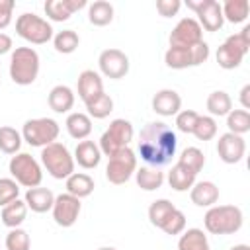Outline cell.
Returning <instances> with one entry per match:
<instances>
[{"label": "cell", "instance_id": "f907efd6", "mask_svg": "<svg viewBox=\"0 0 250 250\" xmlns=\"http://www.w3.org/2000/svg\"><path fill=\"white\" fill-rule=\"evenodd\" d=\"M98 250H117V248H113V246H102V248H98Z\"/></svg>", "mask_w": 250, "mask_h": 250}, {"label": "cell", "instance_id": "816d5d0a", "mask_svg": "<svg viewBox=\"0 0 250 250\" xmlns=\"http://www.w3.org/2000/svg\"><path fill=\"white\" fill-rule=\"evenodd\" d=\"M0 250H2V248H0Z\"/></svg>", "mask_w": 250, "mask_h": 250}, {"label": "cell", "instance_id": "4fadbf2b", "mask_svg": "<svg viewBox=\"0 0 250 250\" xmlns=\"http://www.w3.org/2000/svg\"><path fill=\"white\" fill-rule=\"evenodd\" d=\"M98 66L105 78L119 80V78H125V74L129 72V57L121 49L111 47V49H105L100 53Z\"/></svg>", "mask_w": 250, "mask_h": 250}, {"label": "cell", "instance_id": "f35d334b", "mask_svg": "<svg viewBox=\"0 0 250 250\" xmlns=\"http://www.w3.org/2000/svg\"><path fill=\"white\" fill-rule=\"evenodd\" d=\"M6 250H29L31 248V238L27 234V230L23 229H10V232L6 234V242H4Z\"/></svg>", "mask_w": 250, "mask_h": 250}, {"label": "cell", "instance_id": "8d00e7d4", "mask_svg": "<svg viewBox=\"0 0 250 250\" xmlns=\"http://www.w3.org/2000/svg\"><path fill=\"white\" fill-rule=\"evenodd\" d=\"M227 127H229V133H234V135H244L250 131V111L246 109H230L229 115H227Z\"/></svg>", "mask_w": 250, "mask_h": 250}, {"label": "cell", "instance_id": "2e32d148", "mask_svg": "<svg viewBox=\"0 0 250 250\" xmlns=\"http://www.w3.org/2000/svg\"><path fill=\"white\" fill-rule=\"evenodd\" d=\"M86 6H88L86 0H47L43 4V10L51 21H66L74 12Z\"/></svg>", "mask_w": 250, "mask_h": 250}, {"label": "cell", "instance_id": "7402d4cb", "mask_svg": "<svg viewBox=\"0 0 250 250\" xmlns=\"http://www.w3.org/2000/svg\"><path fill=\"white\" fill-rule=\"evenodd\" d=\"M47 104L55 113H68L74 105V92L68 86L59 84V86L51 88V92L47 96Z\"/></svg>", "mask_w": 250, "mask_h": 250}, {"label": "cell", "instance_id": "484cf974", "mask_svg": "<svg viewBox=\"0 0 250 250\" xmlns=\"http://www.w3.org/2000/svg\"><path fill=\"white\" fill-rule=\"evenodd\" d=\"M135 180L141 189L154 191L164 184V172L154 166H141L139 170H135Z\"/></svg>", "mask_w": 250, "mask_h": 250}, {"label": "cell", "instance_id": "44dd1931", "mask_svg": "<svg viewBox=\"0 0 250 250\" xmlns=\"http://www.w3.org/2000/svg\"><path fill=\"white\" fill-rule=\"evenodd\" d=\"M23 201H25L27 209H31L33 213H47L53 209L55 193L49 188H31L25 191Z\"/></svg>", "mask_w": 250, "mask_h": 250}, {"label": "cell", "instance_id": "e0dca14e", "mask_svg": "<svg viewBox=\"0 0 250 250\" xmlns=\"http://www.w3.org/2000/svg\"><path fill=\"white\" fill-rule=\"evenodd\" d=\"M76 90H78V98L84 104H88L94 98H98L100 94H104V80H102L100 72L90 70V68L82 70L76 80Z\"/></svg>", "mask_w": 250, "mask_h": 250}, {"label": "cell", "instance_id": "f6af8a7d", "mask_svg": "<svg viewBox=\"0 0 250 250\" xmlns=\"http://www.w3.org/2000/svg\"><path fill=\"white\" fill-rule=\"evenodd\" d=\"M182 8V2L180 0H158L156 2V12L162 16V18H172L180 12Z\"/></svg>", "mask_w": 250, "mask_h": 250}, {"label": "cell", "instance_id": "9c48e42d", "mask_svg": "<svg viewBox=\"0 0 250 250\" xmlns=\"http://www.w3.org/2000/svg\"><path fill=\"white\" fill-rule=\"evenodd\" d=\"M209 59V45L205 41L193 47H168L164 53V62L168 68L182 70L189 66H199Z\"/></svg>", "mask_w": 250, "mask_h": 250}, {"label": "cell", "instance_id": "d6986e66", "mask_svg": "<svg viewBox=\"0 0 250 250\" xmlns=\"http://www.w3.org/2000/svg\"><path fill=\"white\" fill-rule=\"evenodd\" d=\"M189 199L193 205L197 207H213L219 201V188L215 182L203 180V182H195L189 188Z\"/></svg>", "mask_w": 250, "mask_h": 250}, {"label": "cell", "instance_id": "9a60e30c", "mask_svg": "<svg viewBox=\"0 0 250 250\" xmlns=\"http://www.w3.org/2000/svg\"><path fill=\"white\" fill-rule=\"evenodd\" d=\"M217 154L225 164H236L246 154V141L234 133H223L217 141Z\"/></svg>", "mask_w": 250, "mask_h": 250}, {"label": "cell", "instance_id": "83f0119b", "mask_svg": "<svg viewBox=\"0 0 250 250\" xmlns=\"http://www.w3.org/2000/svg\"><path fill=\"white\" fill-rule=\"evenodd\" d=\"M113 6L107 0H96L92 4H88V21L96 27H104L109 25L113 21Z\"/></svg>", "mask_w": 250, "mask_h": 250}, {"label": "cell", "instance_id": "b9f144b4", "mask_svg": "<svg viewBox=\"0 0 250 250\" xmlns=\"http://www.w3.org/2000/svg\"><path fill=\"white\" fill-rule=\"evenodd\" d=\"M20 197V186L14 178H0V207Z\"/></svg>", "mask_w": 250, "mask_h": 250}, {"label": "cell", "instance_id": "52a82bcc", "mask_svg": "<svg viewBox=\"0 0 250 250\" xmlns=\"http://www.w3.org/2000/svg\"><path fill=\"white\" fill-rule=\"evenodd\" d=\"M61 133V127L55 119L51 117H35V119H27L21 127V139L29 145V146H47L51 143L57 141Z\"/></svg>", "mask_w": 250, "mask_h": 250}, {"label": "cell", "instance_id": "7c38bea8", "mask_svg": "<svg viewBox=\"0 0 250 250\" xmlns=\"http://www.w3.org/2000/svg\"><path fill=\"white\" fill-rule=\"evenodd\" d=\"M170 47H193L203 41V29L195 18H182L170 31Z\"/></svg>", "mask_w": 250, "mask_h": 250}, {"label": "cell", "instance_id": "681fc988", "mask_svg": "<svg viewBox=\"0 0 250 250\" xmlns=\"http://www.w3.org/2000/svg\"><path fill=\"white\" fill-rule=\"evenodd\" d=\"M229 250H250V246H248V244H234V246H230Z\"/></svg>", "mask_w": 250, "mask_h": 250}, {"label": "cell", "instance_id": "d590c367", "mask_svg": "<svg viewBox=\"0 0 250 250\" xmlns=\"http://www.w3.org/2000/svg\"><path fill=\"white\" fill-rule=\"evenodd\" d=\"M86 105V109H88V117L92 119H105L111 111H113V100L104 92V94H100L98 98H94L92 102H88V104H84Z\"/></svg>", "mask_w": 250, "mask_h": 250}, {"label": "cell", "instance_id": "8fae6325", "mask_svg": "<svg viewBox=\"0 0 250 250\" xmlns=\"http://www.w3.org/2000/svg\"><path fill=\"white\" fill-rule=\"evenodd\" d=\"M186 6L195 12L197 23L205 31H219L225 23L223 20V10L217 0H188Z\"/></svg>", "mask_w": 250, "mask_h": 250}, {"label": "cell", "instance_id": "8992f818", "mask_svg": "<svg viewBox=\"0 0 250 250\" xmlns=\"http://www.w3.org/2000/svg\"><path fill=\"white\" fill-rule=\"evenodd\" d=\"M16 33L23 41H27L31 45H45L55 35L53 33V25L45 18H41L37 14H29V12L18 16V20H16Z\"/></svg>", "mask_w": 250, "mask_h": 250}, {"label": "cell", "instance_id": "c3c4849f", "mask_svg": "<svg viewBox=\"0 0 250 250\" xmlns=\"http://www.w3.org/2000/svg\"><path fill=\"white\" fill-rule=\"evenodd\" d=\"M238 100H240V104H242V107L248 111L250 109V84H244L242 86V90H240V96H238Z\"/></svg>", "mask_w": 250, "mask_h": 250}, {"label": "cell", "instance_id": "7bdbcfd3", "mask_svg": "<svg viewBox=\"0 0 250 250\" xmlns=\"http://www.w3.org/2000/svg\"><path fill=\"white\" fill-rule=\"evenodd\" d=\"M197 119H199V113L197 111H193V109H182V111L176 113V127H178V131H182L186 135H191Z\"/></svg>", "mask_w": 250, "mask_h": 250}, {"label": "cell", "instance_id": "4dcf8cb0", "mask_svg": "<svg viewBox=\"0 0 250 250\" xmlns=\"http://www.w3.org/2000/svg\"><path fill=\"white\" fill-rule=\"evenodd\" d=\"M207 111L211 117H227L229 111L232 109V100L225 90H215L207 96Z\"/></svg>", "mask_w": 250, "mask_h": 250}, {"label": "cell", "instance_id": "836d02e7", "mask_svg": "<svg viewBox=\"0 0 250 250\" xmlns=\"http://www.w3.org/2000/svg\"><path fill=\"white\" fill-rule=\"evenodd\" d=\"M174 209H176V205L170 199H156V201H152L150 207H148V221H150V225L160 229Z\"/></svg>", "mask_w": 250, "mask_h": 250}, {"label": "cell", "instance_id": "cb8c5ba5", "mask_svg": "<svg viewBox=\"0 0 250 250\" xmlns=\"http://www.w3.org/2000/svg\"><path fill=\"white\" fill-rule=\"evenodd\" d=\"M64 186H66V193H70V195H74L78 199L88 197L94 191V188H96L94 186V178L88 176V174H84V172H72L66 178Z\"/></svg>", "mask_w": 250, "mask_h": 250}, {"label": "cell", "instance_id": "277c9868", "mask_svg": "<svg viewBox=\"0 0 250 250\" xmlns=\"http://www.w3.org/2000/svg\"><path fill=\"white\" fill-rule=\"evenodd\" d=\"M41 164L55 180H66L74 172V156L57 141L41 148Z\"/></svg>", "mask_w": 250, "mask_h": 250}, {"label": "cell", "instance_id": "ffe728a7", "mask_svg": "<svg viewBox=\"0 0 250 250\" xmlns=\"http://www.w3.org/2000/svg\"><path fill=\"white\" fill-rule=\"evenodd\" d=\"M100 160H102V150H100V146L94 141L84 139V141H80L76 145V148H74V162H78L80 168L92 170V168H96L100 164Z\"/></svg>", "mask_w": 250, "mask_h": 250}, {"label": "cell", "instance_id": "f1b7e54d", "mask_svg": "<svg viewBox=\"0 0 250 250\" xmlns=\"http://www.w3.org/2000/svg\"><path fill=\"white\" fill-rule=\"evenodd\" d=\"M244 57H246V55H244L240 49H236V47H234L230 41H227V39H225V43L217 49V62H219V66L225 68V70L238 68Z\"/></svg>", "mask_w": 250, "mask_h": 250}, {"label": "cell", "instance_id": "7dc6e473", "mask_svg": "<svg viewBox=\"0 0 250 250\" xmlns=\"http://www.w3.org/2000/svg\"><path fill=\"white\" fill-rule=\"evenodd\" d=\"M12 47H14V43H12V37L0 31V55H6V53H10V51H12Z\"/></svg>", "mask_w": 250, "mask_h": 250}, {"label": "cell", "instance_id": "7a4b0ae2", "mask_svg": "<svg viewBox=\"0 0 250 250\" xmlns=\"http://www.w3.org/2000/svg\"><path fill=\"white\" fill-rule=\"evenodd\" d=\"M242 223H244V215L242 209L236 205H213L207 209L203 217L205 230L217 236L238 232L242 229Z\"/></svg>", "mask_w": 250, "mask_h": 250}, {"label": "cell", "instance_id": "4316f807", "mask_svg": "<svg viewBox=\"0 0 250 250\" xmlns=\"http://www.w3.org/2000/svg\"><path fill=\"white\" fill-rule=\"evenodd\" d=\"M27 217V205L23 199H14L12 203L4 205L2 207V213H0V219L2 223L8 227V229H18Z\"/></svg>", "mask_w": 250, "mask_h": 250}, {"label": "cell", "instance_id": "f546056e", "mask_svg": "<svg viewBox=\"0 0 250 250\" xmlns=\"http://www.w3.org/2000/svg\"><path fill=\"white\" fill-rule=\"evenodd\" d=\"M178 250H211V246L201 229H188L178 238Z\"/></svg>", "mask_w": 250, "mask_h": 250}, {"label": "cell", "instance_id": "ee69618b", "mask_svg": "<svg viewBox=\"0 0 250 250\" xmlns=\"http://www.w3.org/2000/svg\"><path fill=\"white\" fill-rule=\"evenodd\" d=\"M248 35H250V25H244L238 33L229 35V37H227V41H230L236 49H240V51L246 55V53L250 51V37H248Z\"/></svg>", "mask_w": 250, "mask_h": 250}, {"label": "cell", "instance_id": "5b68a950", "mask_svg": "<svg viewBox=\"0 0 250 250\" xmlns=\"http://www.w3.org/2000/svg\"><path fill=\"white\" fill-rule=\"evenodd\" d=\"M133 135H135V131H133V123L131 121H127V119H113L109 123V127L102 133L100 143H98V146L102 150V156L109 158V156L117 154L119 150L127 148L129 143L133 141Z\"/></svg>", "mask_w": 250, "mask_h": 250}, {"label": "cell", "instance_id": "ab89813d", "mask_svg": "<svg viewBox=\"0 0 250 250\" xmlns=\"http://www.w3.org/2000/svg\"><path fill=\"white\" fill-rule=\"evenodd\" d=\"M191 135H195L199 141H211V139H215V135H217V121H215V117H211V115H199V119H197L195 127H193V133Z\"/></svg>", "mask_w": 250, "mask_h": 250}, {"label": "cell", "instance_id": "d6a6232c", "mask_svg": "<svg viewBox=\"0 0 250 250\" xmlns=\"http://www.w3.org/2000/svg\"><path fill=\"white\" fill-rule=\"evenodd\" d=\"M53 45H55V51L57 53H62V55H70L78 49L80 45V37L74 29H62L59 33L53 35Z\"/></svg>", "mask_w": 250, "mask_h": 250}, {"label": "cell", "instance_id": "1f68e13d", "mask_svg": "<svg viewBox=\"0 0 250 250\" xmlns=\"http://www.w3.org/2000/svg\"><path fill=\"white\" fill-rule=\"evenodd\" d=\"M223 20L229 23H242L248 18L250 12V4L248 0H227L223 6Z\"/></svg>", "mask_w": 250, "mask_h": 250}, {"label": "cell", "instance_id": "3957f363", "mask_svg": "<svg viewBox=\"0 0 250 250\" xmlns=\"http://www.w3.org/2000/svg\"><path fill=\"white\" fill-rule=\"evenodd\" d=\"M39 74V55L31 47H16L10 55V78L18 86H29Z\"/></svg>", "mask_w": 250, "mask_h": 250}, {"label": "cell", "instance_id": "6da1fadb", "mask_svg": "<svg viewBox=\"0 0 250 250\" xmlns=\"http://www.w3.org/2000/svg\"><path fill=\"white\" fill-rule=\"evenodd\" d=\"M178 137L176 133L162 121L146 123L139 133V154L146 162V166L162 168L172 162L176 154Z\"/></svg>", "mask_w": 250, "mask_h": 250}, {"label": "cell", "instance_id": "30bf717a", "mask_svg": "<svg viewBox=\"0 0 250 250\" xmlns=\"http://www.w3.org/2000/svg\"><path fill=\"white\" fill-rule=\"evenodd\" d=\"M135 170H137V156H135V150L131 146H127V148H123L117 154L107 158L105 178L113 186H123L131 180Z\"/></svg>", "mask_w": 250, "mask_h": 250}, {"label": "cell", "instance_id": "ba28073f", "mask_svg": "<svg viewBox=\"0 0 250 250\" xmlns=\"http://www.w3.org/2000/svg\"><path fill=\"white\" fill-rule=\"evenodd\" d=\"M8 170H10L12 178L18 182V186H23L27 189L41 186V180H43L41 166H39V162L29 152H18V154H14L10 158Z\"/></svg>", "mask_w": 250, "mask_h": 250}, {"label": "cell", "instance_id": "74e56055", "mask_svg": "<svg viewBox=\"0 0 250 250\" xmlns=\"http://www.w3.org/2000/svg\"><path fill=\"white\" fill-rule=\"evenodd\" d=\"M178 162L184 164V166H188L193 174H199V172L203 170V166H205V154H203V150L197 148V146H188V148H184L182 154L178 156Z\"/></svg>", "mask_w": 250, "mask_h": 250}, {"label": "cell", "instance_id": "60d3db41", "mask_svg": "<svg viewBox=\"0 0 250 250\" xmlns=\"http://www.w3.org/2000/svg\"><path fill=\"white\" fill-rule=\"evenodd\" d=\"M160 230L166 232V234H170V236L182 234V232L186 230V215L176 207V209L168 215V219L164 221V225L160 227Z\"/></svg>", "mask_w": 250, "mask_h": 250}, {"label": "cell", "instance_id": "603a6c76", "mask_svg": "<svg viewBox=\"0 0 250 250\" xmlns=\"http://www.w3.org/2000/svg\"><path fill=\"white\" fill-rule=\"evenodd\" d=\"M64 127H66V131H68V135L72 139L84 141L92 133V119L88 117V113L74 111V113H68V117L64 121Z\"/></svg>", "mask_w": 250, "mask_h": 250}, {"label": "cell", "instance_id": "d4e9b609", "mask_svg": "<svg viewBox=\"0 0 250 250\" xmlns=\"http://www.w3.org/2000/svg\"><path fill=\"white\" fill-rule=\"evenodd\" d=\"M195 178H197V174H193L188 166H184L180 162H176L168 172V184L174 191H188L195 184Z\"/></svg>", "mask_w": 250, "mask_h": 250}, {"label": "cell", "instance_id": "bcb514c9", "mask_svg": "<svg viewBox=\"0 0 250 250\" xmlns=\"http://www.w3.org/2000/svg\"><path fill=\"white\" fill-rule=\"evenodd\" d=\"M14 8H16L14 0H0V29H6L12 23Z\"/></svg>", "mask_w": 250, "mask_h": 250}, {"label": "cell", "instance_id": "5bb4252c", "mask_svg": "<svg viewBox=\"0 0 250 250\" xmlns=\"http://www.w3.org/2000/svg\"><path fill=\"white\" fill-rule=\"evenodd\" d=\"M80 209H82V203L78 197L70 193H61V195H55V203L51 211H53L55 223L62 229H68L78 221Z\"/></svg>", "mask_w": 250, "mask_h": 250}, {"label": "cell", "instance_id": "ac0fdd59", "mask_svg": "<svg viewBox=\"0 0 250 250\" xmlns=\"http://www.w3.org/2000/svg\"><path fill=\"white\" fill-rule=\"evenodd\" d=\"M182 109V98L176 90L164 88L152 96V111L162 117H172Z\"/></svg>", "mask_w": 250, "mask_h": 250}, {"label": "cell", "instance_id": "e575fe53", "mask_svg": "<svg viewBox=\"0 0 250 250\" xmlns=\"http://www.w3.org/2000/svg\"><path fill=\"white\" fill-rule=\"evenodd\" d=\"M21 133L16 131L14 127H0V150L4 154H18L21 146Z\"/></svg>", "mask_w": 250, "mask_h": 250}]
</instances>
